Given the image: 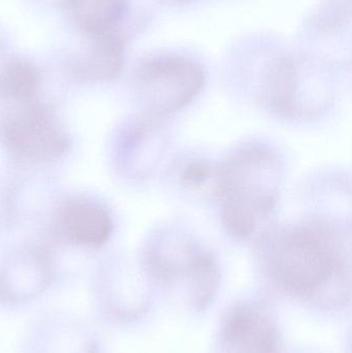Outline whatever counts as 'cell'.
Masks as SVG:
<instances>
[{"mask_svg":"<svg viewBox=\"0 0 352 353\" xmlns=\"http://www.w3.org/2000/svg\"><path fill=\"white\" fill-rule=\"evenodd\" d=\"M262 239L271 277L291 294L314 296L344 279L349 245L326 220L296 222Z\"/></svg>","mask_w":352,"mask_h":353,"instance_id":"cell-1","label":"cell"},{"mask_svg":"<svg viewBox=\"0 0 352 353\" xmlns=\"http://www.w3.org/2000/svg\"><path fill=\"white\" fill-rule=\"evenodd\" d=\"M282 168L264 146L239 149L219 165L216 194L220 199L223 228L236 240L264 236L274 215Z\"/></svg>","mask_w":352,"mask_h":353,"instance_id":"cell-2","label":"cell"},{"mask_svg":"<svg viewBox=\"0 0 352 353\" xmlns=\"http://www.w3.org/2000/svg\"><path fill=\"white\" fill-rule=\"evenodd\" d=\"M206 82L202 65L181 55L148 58L138 64L134 86L145 113L161 119L187 107Z\"/></svg>","mask_w":352,"mask_h":353,"instance_id":"cell-3","label":"cell"},{"mask_svg":"<svg viewBox=\"0 0 352 353\" xmlns=\"http://www.w3.org/2000/svg\"><path fill=\"white\" fill-rule=\"evenodd\" d=\"M143 265L159 280H189L198 305L209 302L217 285L214 259L183 234L163 232L151 239L143 251Z\"/></svg>","mask_w":352,"mask_h":353,"instance_id":"cell-4","label":"cell"},{"mask_svg":"<svg viewBox=\"0 0 352 353\" xmlns=\"http://www.w3.org/2000/svg\"><path fill=\"white\" fill-rule=\"evenodd\" d=\"M1 139L14 157L29 161H51L65 154L70 137L53 112L37 101L19 103L2 120Z\"/></svg>","mask_w":352,"mask_h":353,"instance_id":"cell-5","label":"cell"},{"mask_svg":"<svg viewBox=\"0 0 352 353\" xmlns=\"http://www.w3.org/2000/svg\"><path fill=\"white\" fill-rule=\"evenodd\" d=\"M96 329L76 313L48 310L23 334L21 353H101Z\"/></svg>","mask_w":352,"mask_h":353,"instance_id":"cell-6","label":"cell"},{"mask_svg":"<svg viewBox=\"0 0 352 353\" xmlns=\"http://www.w3.org/2000/svg\"><path fill=\"white\" fill-rule=\"evenodd\" d=\"M49 255L25 249L0 263V308L17 310L41 298L53 283Z\"/></svg>","mask_w":352,"mask_h":353,"instance_id":"cell-7","label":"cell"},{"mask_svg":"<svg viewBox=\"0 0 352 353\" xmlns=\"http://www.w3.org/2000/svg\"><path fill=\"white\" fill-rule=\"evenodd\" d=\"M55 228L63 240L74 246L97 249L107 244L113 232V218L97 201L72 199L55 214Z\"/></svg>","mask_w":352,"mask_h":353,"instance_id":"cell-8","label":"cell"},{"mask_svg":"<svg viewBox=\"0 0 352 353\" xmlns=\"http://www.w3.org/2000/svg\"><path fill=\"white\" fill-rule=\"evenodd\" d=\"M68 51V68L85 81H110L121 74L124 65L123 39L79 32Z\"/></svg>","mask_w":352,"mask_h":353,"instance_id":"cell-9","label":"cell"},{"mask_svg":"<svg viewBox=\"0 0 352 353\" xmlns=\"http://www.w3.org/2000/svg\"><path fill=\"white\" fill-rule=\"evenodd\" d=\"M299 66L291 58L280 56L267 65L262 97L267 107L287 117H305L314 113L308 101L307 86Z\"/></svg>","mask_w":352,"mask_h":353,"instance_id":"cell-10","label":"cell"},{"mask_svg":"<svg viewBox=\"0 0 352 353\" xmlns=\"http://www.w3.org/2000/svg\"><path fill=\"white\" fill-rule=\"evenodd\" d=\"M222 353H277L276 329L258 309L236 308L223 329Z\"/></svg>","mask_w":352,"mask_h":353,"instance_id":"cell-11","label":"cell"},{"mask_svg":"<svg viewBox=\"0 0 352 353\" xmlns=\"http://www.w3.org/2000/svg\"><path fill=\"white\" fill-rule=\"evenodd\" d=\"M43 76L39 66L23 57H12L0 66V97L12 103L35 101Z\"/></svg>","mask_w":352,"mask_h":353,"instance_id":"cell-12","label":"cell"},{"mask_svg":"<svg viewBox=\"0 0 352 353\" xmlns=\"http://www.w3.org/2000/svg\"><path fill=\"white\" fill-rule=\"evenodd\" d=\"M219 165L204 161H191L181 174V181L186 188L194 191H211L216 194Z\"/></svg>","mask_w":352,"mask_h":353,"instance_id":"cell-13","label":"cell"}]
</instances>
